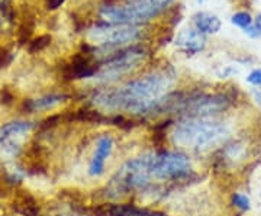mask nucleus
Masks as SVG:
<instances>
[{
  "label": "nucleus",
  "mask_w": 261,
  "mask_h": 216,
  "mask_svg": "<svg viewBox=\"0 0 261 216\" xmlns=\"http://www.w3.org/2000/svg\"><path fill=\"white\" fill-rule=\"evenodd\" d=\"M176 83L173 67L164 66L135 77L121 87L105 89L93 94L92 102L97 111L128 112L130 115L160 113L164 97Z\"/></svg>",
  "instance_id": "1"
},
{
  "label": "nucleus",
  "mask_w": 261,
  "mask_h": 216,
  "mask_svg": "<svg viewBox=\"0 0 261 216\" xmlns=\"http://www.w3.org/2000/svg\"><path fill=\"white\" fill-rule=\"evenodd\" d=\"M229 135V131L224 122L215 118H183L174 125L173 142L190 148L195 152H205L214 147L222 145Z\"/></svg>",
  "instance_id": "2"
},
{
  "label": "nucleus",
  "mask_w": 261,
  "mask_h": 216,
  "mask_svg": "<svg viewBox=\"0 0 261 216\" xmlns=\"http://www.w3.org/2000/svg\"><path fill=\"white\" fill-rule=\"evenodd\" d=\"M171 3L160 2H103L97 9L99 20L112 25H135L142 26L149 20L159 18Z\"/></svg>",
  "instance_id": "3"
},
{
  "label": "nucleus",
  "mask_w": 261,
  "mask_h": 216,
  "mask_svg": "<svg viewBox=\"0 0 261 216\" xmlns=\"http://www.w3.org/2000/svg\"><path fill=\"white\" fill-rule=\"evenodd\" d=\"M151 166L152 154H145L142 157L126 161L106 186V196L109 199H116L130 192L148 187L152 179Z\"/></svg>",
  "instance_id": "4"
},
{
  "label": "nucleus",
  "mask_w": 261,
  "mask_h": 216,
  "mask_svg": "<svg viewBox=\"0 0 261 216\" xmlns=\"http://www.w3.org/2000/svg\"><path fill=\"white\" fill-rule=\"evenodd\" d=\"M149 57V48L142 42L134 44L129 47L119 48L113 51L109 57H106L102 63L97 64V71L94 74V80L109 83L113 80L121 78L122 75L132 73L141 67Z\"/></svg>",
  "instance_id": "5"
},
{
  "label": "nucleus",
  "mask_w": 261,
  "mask_h": 216,
  "mask_svg": "<svg viewBox=\"0 0 261 216\" xmlns=\"http://www.w3.org/2000/svg\"><path fill=\"white\" fill-rule=\"evenodd\" d=\"M237 100V92L205 93V92H185L177 115L183 118H215L228 111Z\"/></svg>",
  "instance_id": "6"
},
{
  "label": "nucleus",
  "mask_w": 261,
  "mask_h": 216,
  "mask_svg": "<svg viewBox=\"0 0 261 216\" xmlns=\"http://www.w3.org/2000/svg\"><path fill=\"white\" fill-rule=\"evenodd\" d=\"M152 177L166 181H183L193 176L189 155L181 151L159 150L152 152Z\"/></svg>",
  "instance_id": "7"
},
{
  "label": "nucleus",
  "mask_w": 261,
  "mask_h": 216,
  "mask_svg": "<svg viewBox=\"0 0 261 216\" xmlns=\"http://www.w3.org/2000/svg\"><path fill=\"white\" fill-rule=\"evenodd\" d=\"M97 71V64L90 56L77 52L71 57L70 63L63 67V78L67 82H74L82 78H93Z\"/></svg>",
  "instance_id": "8"
},
{
  "label": "nucleus",
  "mask_w": 261,
  "mask_h": 216,
  "mask_svg": "<svg viewBox=\"0 0 261 216\" xmlns=\"http://www.w3.org/2000/svg\"><path fill=\"white\" fill-rule=\"evenodd\" d=\"M206 35L193 26L183 28L174 37V45L187 57L200 54L206 48Z\"/></svg>",
  "instance_id": "9"
},
{
  "label": "nucleus",
  "mask_w": 261,
  "mask_h": 216,
  "mask_svg": "<svg viewBox=\"0 0 261 216\" xmlns=\"http://www.w3.org/2000/svg\"><path fill=\"white\" fill-rule=\"evenodd\" d=\"M70 100V94L65 93H49L41 96L37 99H25L20 104V111L23 113H35L51 111L60 104Z\"/></svg>",
  "instance_id": "10"
},
{
  "label": "nucleus",
  "mask_w": 261,
  "mask_h": 216,
  "mask_svg": "<svg viewBox=\"0 0 261 216\" xmlns=\"http://www.w3.org/2000/svg\"><path fill=\"white\" fill-rule=\"evenodd\" d=\"M113 150V140L111 135H102L96 142L93 158L89 166V174L93 177H99L105 173V164L106 160L111 157Z\"/></svg>",
  "instance_id": "11"
},
{
  "label": "nucleus",
  "mask_w": 261,
  "mask_h": 216,
  "mask_svg": "<svg viewBox=\"0 0 261 216\" xmlns=\"http://www.w3.org/2000/svg\"><path fill=\"white\" fill-rule=\"evenodd\" d=\"M10 209L19 216H41L39 203L29 192L16 190L10 200Z\"/></svg>",
  "instance_id": "12"
},
{
  "label": "nucleus",
  "mask_w": 261,
  "mask_h": 216,
  "mask_svg": "<svg viewBox=\"0 0 261 216\" xmlns=\"http://www.w3.org/2000/svg\"><path fill=\"white\" fill-rule=\"evenodd\" d=\"M193 28H196L203 35H215L222 28V20L212 12L199 10L192 16Z\"/></svg>",
  "instance_id": "13"
},
{
  "label": "nucleus",
  "mask_w": 261,
  "mask_h": 216,
  "mask_svg": "<svg viewBox=\"0 0 261 216\" xmlns=\"http://www.w3.org/2000/svg\"><path fill=\"white\" fill-rule=\"evenodd\" d=\"M34 128H35V123L31 121H10L5 123L3 126H0V147L10 138L28 133Z\"/></svg>",
  "instance_id": "14"
},
{
  "label": "nucleus",
  "mask_w": 261,
  "mask_h": 216,
  "mask_svg": "<svg viewBox=\"0 0 261 216\" xmlns=\"http://www.w3.org/2000/svg\"><path fill=\"white\" fill-rule=\"evenodd\" d=\"M70 119L86 123H109V116H105L100 111L90 107H82L75 111L70 115Z\"/></svg>",
  "instance_id": "15"
},
{
  "label": "nucleus",
  "mask_w": 261,
  "mask_h": 216,
  "mask_svg": "<svg viewBox=\"0 0 261 216\" xmlns=\"http://www.w3.org/2000/svg\"><path fill=\"white\" fill-rule=\"evenodd\" d=\"M53 42V37L49 34H41L38 37H34L27 45V51L31 56H35V54H39L42 51H45Z\"/></svg>",
  "instance_id": "16"
},
{
  "label": "nucleus",
  "mask_w": 261,
  "mask_h": 216,
  "mask_svg": "<svg viewBox=\"0 0 261 216\" xmlns=\"http://www.w3.org/2000/svg\"><path fill=\"white\" fill-rule=\"evenodd\" d=\"M231 23H232L233 26H238V28L245 31V29L250 28L252 23H254V19L250 15V12L240 10V12H235L232 16H231Z\"/></svg>",
  "instance_id": "17"
},
{
  "label": "nucleus",
  "mask_w": 261,
  "mask_h": 216,
  "mask_svg": "<svg viewBox=\"0 0 261 216\" xmlns=\"http://www.w3.org/2000/svg\"><path fill=\"white\" fill-rule=\"evenodd\" d=\"M231 203H232L233 207H237L241 212H247V210L251 209V200H250V198L247 195H244V193H240V192L233 193L232 198H231Z\"/></svg>",
  "instance_id": "18"
},
{
  "label": "nucleus",
  "mask_w": 261,
  "mask_h": 216,
  "mask_svg": "<svg viewBox=\"0 0 261 216\" xmlns=\"http://www.w3.org/2000/svg\"><path fill=\"white\" fill-rule=\"evenodd\" d=\"M61 119H63L61 115H51V116H48V118H45L42 122L38 125L39 132L42 133V132H48L51 131V129H54L57 125L61 122Z\"/></svg>",
  "instance_id": "19"
},
{
  "label": "nucleus",
  "mask_w": 261,
  "mask_h": 216,
  "mask_svg": "<svg viewBox=\"0 0 261 216\" xmlns=\"http://www.w3.org/2000/svg\"><path fill=\"white\" fill-rule=\"evenodd\" d=\"M13 60H15V52L12 51V48H0V70L9 67L13 63Z\"/></svg>",
  "instance_id": "20"
},
{
  "label": "nucleus",
  "mask_w": 261,
  "mask_h": 216,
  "mask_svg": "<svg viewBox=\"0 0 261 216\" xmlns=\"http://www.w3.org/2000/svg\"><path fill=\"white\" fill-rule=\"evenodd\" d=\"M15 103V93L12 92L9 87H2L0 89V104L3 106H12Z\"/></svg>",
  "instance_id": "21"
},
{
  "label": "nucleus",
  "mask_w": 261,
  "mask_h": 216,
  "mask_svg": "<svg viewBox=\"0 0 261 216\" xmlns=\"http://www.w3.org/2000/svg\"><path fill=\"white\" fill-rule=\"evenodd\" d=\"M247 83L254 87H261V68H254L250 74L247 75Z\"/></svg>",
  "instance_id": "22"
},
{
  "label": "nucleus",
  "mask_w": 261,
  "mask_h": 216,
  "mask_svg": "<svg viewBox=\"0 0 261 216\" xmlns=\"http://www.w3.org/2000/svg\"><path fill=\"white\" fill-rule=\"evenodd\" d=\"M65 2L67 0H44V6L48 12H56V10L64 6Z\"/></svg>",
  "instance_id": "23"
},
{
  "label": "nucleus",
  "mask_w": 261,
  "mask_h": 216,
  "mask_svg": "<svg viewBox=\"0 0 261 216\" xmlns=\"http://www.w3.org/2000/svg\"><path fill=\"white\" fill-rule=\"evenodd\" d=\"M244 34L245 35H248L250 38H252V39H255V38H260L261 37V32L258 31V28L252 23L250 28H247L245 31H244Z\"/></svg>",
  "instance_id": "24"
},
{
  "label": "nucleus",
  "mask_w": 261,
  "mask_h": 216,
  "mask_svg": "<svg viewBox=\"0 0 261 216\" xmlns=\"http://www.w3.org/2000/svg\"><path fill=\"white\" fill-rule=\"evenodd\" d=\"M10 193V187L3 181V179L0 177V199L8 198Z\"/></svg>",
  "instance_id": "25"
},
{
  "label": "nucleus",
  "mask_w": 261,
  "mask_h": 216,
  "mask_svg": "<svg viewBox=\"0 0 261 216\" xmlns=\"http://www.w3.org/2000/svg\"><path fill=\"white\" fill-rule=\"evenodd\" d=\"M252 97H254L255 103L261 107V89H254L252 90Z\"/></svg>",
  "instance_id": "26"
},
{
  "label": "nucleus",
  "mask_w": 261,
  "mask_h": 216,
  "mask_svg": "<svg viewBox=\"0 0 261 216\" xmlns=\"http://www.w3.org/2000/svg\"><path fill=\"white\" fill-rule=\"evenodd\" d=\"M125 2H160V3H173V0H125Z\"/></svg>",
  "instance_id": "27"
},
{
  "label": "nucleus",
  "mask_w": 261,
  "mask_h": 216,
  "mask_svg": "<svg viewBox=\"0 0 261 216\" xmlns=\"http://www.w3.org/2000/svg\"><path fill=\"white\" fill-rule=\"evenodd\" d=\"M254 25H255V26L258 28V31L261 32V12L255 16V19H254Z\"/></svg>",
  "instance_id": "28"
},
{
  "label": "nucleus",
  "mask_w": 261,
  "mask_h": 216,
  "mask_svg": "<svg viewBox=\"0 0 261 216\" xmlns=\"http://www.w3.org/2000/svg\"><path fill=\"white\" fill-rule=\"evenodd\" d=\"M196 2H197V3H199V5H203V3H205L206 0H196Z\"/></svg>",
  "instance_id": "29"
},
{
  "label": "nucleus",
  "mask_w": 261,
  "mask_h": 216,
  "mask_svg": "<svg viewBox=\"0 0 261 216\" xmlns=\"http://www.w3.org/2000/svg\"><path fill=\"white\" fill-rule=\"evenodd\" d=\"M260 193H261V192H260Z\"/></svg>",
  "instance_id": "30"
}]
</instances>
